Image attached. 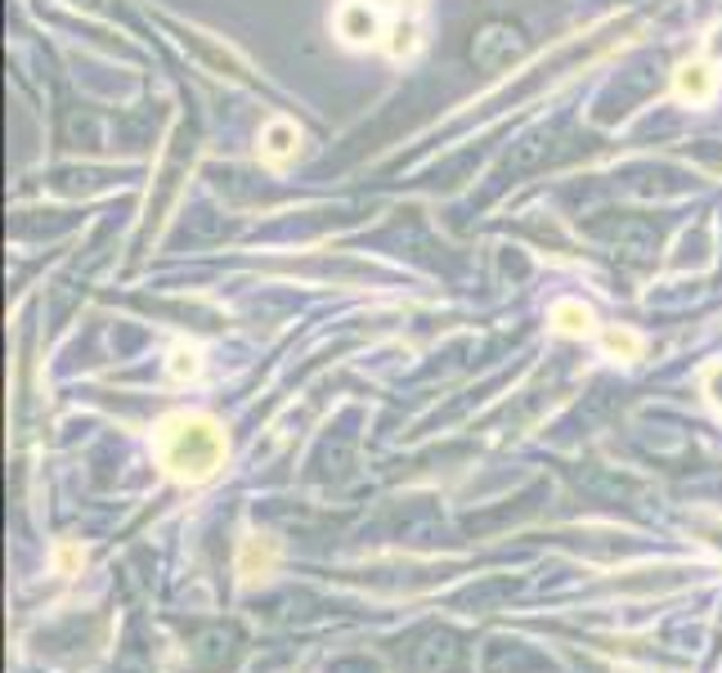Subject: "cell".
<instances>
[{"instance_id": "7a4b0ae2", "label": "cell", "mask_w": 722, "mask_h": 673, "mask_svg": "<svg viewBox=\"0 0 722 673\" xmlns=\"http://www.w3.org/2000/svg\"><path fill=\"white\" fill-rule=\"evenodd\" d=\"M332 32L345 50H369L387 37L382 14H378V6H369V0H341L337 14H332Z\"/></svg>"}, {"instance_id": "7c38bea8", "label": "cell", "mask_w": 722, "mask_h": 673, "mask_svg": "<svg viewBox=\"0 0 722 673\" xmlns=\"http://www.w3.org/2000/svg\"><path fill=\"white\" fill-rule=\"evenodd\" d=\"M700 391H704V400H709V404L722 413V364H709V369H704Z\"/></svg>"}, {"instance_id": "3957f363", "label": "cell", "mask_w": 722, "mask_h": 673, "mask_svg": "<svg viewBox=\"0 0 722 673\" xmlns=\"http://www.w3.org/2000/svg\"><path fill=\"white\" fill-rule=\"evenodd\" d=\"M718 63H709V59H686V63H678V72H673V94L682 99V103H691V108H700V103H709L713 94H718V72H713Z\"/></svg>"}, {"instance_id": "30bf717a", "label": "cell", "mask_w": 722, "mask_h": 673, "mask_svg": "<svg viewBox=\"0 0 722 673\" xmlns=\"http://www.w3.org/2000/svg\"><path fill=\"white\" fill-rule=\"evenodd\" d=\"M691 530L700 534V543H709V548L722 556V516H704V512H700V516H691Z\"/></svg>"}, {"instance_id": "5bb4252c", "label": "cell", "mask_w": 722, "mask_h": 673, "mask_svg": "<svg viewBox=\"0 0 722 673\" xmlns=\"http://www.w3.org/2000/svg\"><path fill=\"white\" fill-rule=\"evenodd\" d=\"M395 6H400V14H404V19H413V14H422V10H427V0H395Z\"/></svg>"}, {"instance_id": "277c9868", "label": "cell", "mask_w": 722, "mask_h": 673, "mask_svg": "<svg viewBox=\"0 0 722 673\" xmlns=\"http://www.w3.org/2000/svg\"><path fill=\"white\" fill-rule=\"evenodd\" d=\"M279 566V543L265 539V534H248L243 543H238V575H243V584H257L265 575H274Z\"/></svg>"}, {"instance_id": "9c48e42d", "label": "cell", "mask_w": 722, "mask_h": 673, "mask_svg": "<svg viewBox=\"0 0 722 673\" xmlns=\"http://www.w3.org/2000/svg\"><path fill=\"white\" fill-rule=\"evenodd\" d=\"M167 369H171L176 382H193L202 373V351L198 346H176L171 360H167Z\"/></svg>"}, {"instance_id": "8992f818", "label": "cell", "mask_w": 722, "mask_h": 673, "mask_svg": "<svg viewBox=\"0 0 722 673\" xmlns=\"http://www.w3.org/2000/svg\"><path fill=\"white\" fill-rule=\"evenodd\" d=\"M596 342H601V351H606L611 360H624V364H638V360L646 355L642 332H633V328H624V323L601 328V332H596Z\"/></svg>"}, {"instance_id": "ba28073f", "label": "cell", "mask_w": 722, "mask_h": 673, "mask_svg": "<svg viewBox=\"0 0 722 673\" xmlns=\"http://www.w3.org/2000/svg\"><path fill=\"white\" fill-rule=\"evenodd\" d=\"M382 50L395 59V63H404V59H413L418 50H422V28L413 23V19H400L387 37H382Z\"/></svg>"}, {"instance_id": "52a82bcc", "label": "cell", "mask_w": 722, "mask_h": 673, "mask_svg": "<svg viewBox=\"0 0 722 673\" xmlns=\"http://www.w3.org/2000/svg\"><path fill=\"white\" fill-rule=\"evenodd\" d=\"M552 328L561 336H592L596 332V314L583 301H556L552 305Z\"/></svg>"}, {"instance_id": "5b68a950", "label": "cell", "mask_w": 722, "mask_h": 673, "mask_svg": "<svg viewBox=\"0 0 722 673\" xmlns=\"http://www.w3.org/2000/svg\"><path fill=\"white\" fill-rule=\"evenodd\" d=\"M297 149H301V131H297V122H288V118L265 122L261 144H257L261 162H270V167H288V162L297 158Z\"/></svg>"}, {"instance_id": "8fae6325", "label": "cell", "mask_w": 722, "mask_h": 673, "mask_svg": "<svg viewBox=\"0 0 722 673\" xmlns=\"http://www.w3.org/2000/svg\"><path fill=\"white\" fill-rule=\"evenodd\" d=\"M81 561H86V552H81L77 543H59V548H54V571H59V575H77Z\"/></svg>"}, {"instance_id": "4fadbf2b", "label": "cell", "mask_w": 722, "mask_h": 673, "mask_svg": "<svg viewBox=\"0 0 722 673\" xmlns=\"http://www.w3.org/2000/svg\"><path fill=\"white\" fill-rule=\"evenodd\" d=\"M704 54H709V63H718V68H722V23H713V28H709V37H704Z\"/></svg>"}, {"instance_id": "6da1fadb", "label": "cell", "mask_w": 722, "mask_h": 673, "mask_svg": "<svg viewBox=\"0 0 722 673\" xmlns=\"http://www.w3.org/2000/svg\"><path fill=\"white\" fill-rule=\"evenodd\" d=\"M153 454L176 485H202L224 468L229 440L211 413H171L153 431Z\"/></svg>"}]
</instances>
